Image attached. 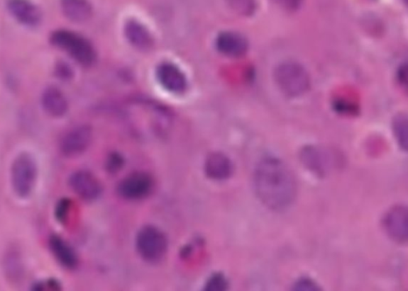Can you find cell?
I'll return each mask as SVG.
<instances>
[{"label":"cell","mask_w":408,"mask_h":291,"mask_svg":"<svg viewBox=\"0 0 408 291\" xmlns=\"http://www.w3.org/2000/svg\"><path fill=\"white\" fill-rule=\"evenodd\" d=\"M38 178L35 159L27 152L17 155L11 166L12 190L19 198H28L35 190Z\"/></svg>","instance_id":"7a4b0ae2"},{"label":"cell","mask_w":408,"mask_h":291,"mask_svg":"<svg viewBox=\"0 0 408 291\" xmlns=\"http://www.w3.org/2000/svg\"><path fill=\"white\" fill-rule=\"evenodd\" d=\"M2 266L6 279L12 283L21 281L24 275V267L22 256L18 249L11 247L6 251Z\"/></svg>","instance_id":"e0dca14e"},{"label":"cell","mask_w":408,"mask_h":291,"mask_svg":"<svg viewBox=\"0 0 408 291\" xmlns=\"http://www.w3.org/2000/svg\"><path fill=\"white\" fill-rule=\"evenodd\" d=\"M92 140V129L80 125L71 129L60 142V151L64 156L73 158L85 152Z\"/></svg>","instance_id":"ba28073f"},{"label":"cell","mask_w":408,"mask_h":291,"mask_svg":"<svg viewBox=\"0 0 408 291\" xmlns=\"http://www.w3.org/2000/svg\"><path fill=\"white\" fill-rule=\"evenodd\" d=\"M407 70L406 64H404L403 67H401L400 70L399 71V79L400 80L401 83L403 85L407 86Z\"/></svg>","instance_id":"f1b7e54d"},{"label":"cell","mask_w":408,"mask_h":291,"mask_svg":"<svg viewBox=\"0 0 408 291\" xmlns=\"http://www.w3.org/2000/svg\"><path fill=\"white\" fill-rule=\"evenodd\" d=\"M300 159L309 171L321 178L326 176L338 161L335 152L328 148L317 146L304 147L300 153Z\"/></svg>","instance_id":"8992f818"},{"label":"cell","mask_w":408,"mask_h":291,"mask_svg":"<svg viewBox=\"0 0 408 291\" xmlns=\"http://www.w3.org/2000/svg\"><path fill=\"white\" fill-rule=\"evenodd\" d=\"M49 249L55 260L69 270L75 269L79 265V258L75 251L61 236L52 235L49 238Z\"/></svg>","instance_id":"5bb4252c"},{"label":"cell","mask_w":408,"mask_h":291,"mask_svg":"<svg viewBox=\"0 0 408 291\" xmlns=\"http://www.w3.org/2000/svg\"><path fill=\"white\" fill-rule=\"evenodd\" d=\"M228 3L231 9L241 16L253 15L256 10V0H228Z\"/></svg>","instance_id":"44dd1931"},{"label":"cell","mask_w":408,"mask_h":291,"mask_svg":"<svg viewBox=\"0 0 408 291\" xmlns=\"http://www.w3.org/2000/svg\"><path fill=\"white\" fill-rule=\"evenodd\" d=\"M253 181L258 198L270 210L282 212L294 204L297 194V180L293 171L281 159L268 156L259 161Z\"/></svg>","instance_id":"6da1fadb"},{"label":"cell","mask_w":408,"mask_h":291,"mask_svg":"<svg viewBox=\"0 0 408 291\" xmlns=\"http://www.w3.org/2000/svg\"><path fill=\"white\" fill-rule=\"evenodd\" d=\"M8 6L11 14L28 27H35L41 22L40 10L30 0H9Z\"/></svg>","instance_id":"7c38bea8"},{"label":"cell","mask_w":408,"mask_h":291,"mask_svg":"<svg viewBox=\"0 0 408 291\" xmlns=\"http://www.w3.org/2000/svg\"><path fill=\"white\" fill-rule=\"evenodd\" d=\"M124 164V160L118 154H113L108 158L106 168L109 172L116 173L120 171Z\"/></svg>","instance_id":"484cf974"},{"label":"cell","mask_w":408,"mask_h":291,"mask_svg":"<svg viewBox=\"0 0 408 291\" xmlns=\"http://www.w3.org/2000/svg\"><path fill=\"white\" fill-rule=\"evenodd\" d=\"M275 81L281 91L290 97L305 94L310 86V77L305 67L292 61L282 62L277 67Z\"/></svg>","instance_id":"3957f363"},{"label":"cell","mask_w":408,"mask_h":291,"mask_svg":"<svg viewBox=\"0 0 408 291\" xmlns=\"http://www.w3.org/2000/svg\"><path fill=\"white\" fill-rule=\"evenodd\" d=\"M293 290L297 291H319L321 288L315 281L307 277L300 278L293 286Z\"/></svg>","instance_id":"cb8c5ba5"},{"label":"cell","mask_w":408,"mask_h":291,"mask_svg":"<svg viewBox=\"0 0 408 291\" xmlns=\"http://www.w3.org/2000/svg\"><path fill=\"white\" fill-rule=\"evenodd\" d=\"M407 208L404 205L394 206L386 213L383 227L388 236L394 242L404 244L407 242Z\"/></svg>","instance_id":"9c48e42d"},{"label":"cell","mask_w":408,"mask_h":291,"mask_svg":"<svg viewBox=\"0 0 408 291\" xmlns=\"http://www.w3.org/2000/svg\"><path fill=\"white\" fill-rule=\"evenodd\" d=\"M31 290L35 291L60 290H61V284L56 280L50 279L45 282L35 283Z\"/></svg>","instance_id":"d4e9b609"},{"label":"cell","mask_w":408,"mask_h":291,"mask_svg":"<svg viewBox=\"0 0 408 291\" xmlns=\"http://www.w3.org/2000/svg\"><path fill=\"white\" fill-rule=\"evenodd\" d=\"M125 35L128 41L138 49L145 50L153 46V40L150 32L139 22L135 21L127 22Z\"/></svg>","instance_id":"ac0fdd59"},{"label":"cell","mask_w":408,"mask_h":291,"mask_svg":"<svg viewBox=\"0 0 408 291\" xmlns=\"http://www.w3.org/2000/svg\"><path fill=\"white\" fill-rule=\"evenodd\" d=\"M153 184L150 174L143 172L133 173L121 181L118 193L124 199L137 200L150 195Z\"/></svg>","instance_id":"52a82bcc"},{"label":"cell","mask_w":408,"mask_h":291,"mask_svg":"<svg viewBox=\"0 0 408 291\" xmlns=\"http://www.w3.org/2000/svg\"><path fill=\"white\" fill-rule=\"evenodd\" d=\"M157 76L160 85L168 92L180 94L187 89L186 76L176 64L170 62L162 63L158 68Z\"/></svg>","instance_id":"8fae6325"},{"label":"cell","mask_w":408,"mask_h":291,"mask_svg":"<svg viewBox=\"0 0 408 291\" xmlns=\"http://www.w3.org/2000/svg\"><path fill=\"white\" fill-rule=\"evenodd\" d=\"M248 47L246 38L236 32H223L216 40V47L220 53L230 57L243 56L247 53Z\"/></svg>","instance_id":"4fadbf2b"},{"label":"cell","mask_w":408,"mask_h":291,"mask_svg":"<svg viewBox=\"0 0 408 291\" xmlns=\"http://www.w3.org/2000/svg\"><path fill=\"white\" fill-rule=\"evenodd\" d=\"M61 6L65 16L73 22H86L92 16V6L88 0H61Z\"/></svg>","instance_id":"d6986e66"},{"label":"cell","mask_w":408,"mask_h":291,"mask_svg":"<svg viewBox=\"0 0 408 291\" xmlns=\"http://www.w3.org/2000/svg\"><path fill=\"white\" fill-rule=\"evenodd\" d=\"M392 130L399 146L406 152L408 144L407 115L400 113L395 116Z\"/></svg>","instance_id":"ffe728a7"},{"label":"cell","mask_w":408,"mask_h":291,"mask_svg":"<svg viewBox=\"0 0 408 291\" xmlns=\"http://www.w3.org/2000/svg\"><path fill=\"white\" fill-rule=\"evenodd\" d=\"M136 245L140 256L150 263L160 261L167 249V242L163 232L150 225L138 232Z\"/></svg>","instance_id":"5b68a950"},{"label":"cell","mask_w":408,"mask_h":291,"mask_svg":"<svg viewBox=\"0 0 408 291\" xmlns=\"http://www.w3.org/2000/svg\"><path fill=\"white\" fill-rule=\"evenodd\" d=\"M69 186L77 196L88 202L98 198L102 191L99 181L87 171H77L71 174Z\"/></svg>","instance_id":"30bf717a"},{"label":"cell","mask_w":408,"mask_h":291,"mask_svg":"<svg viewBox=\"0 0 408 291\" xmlns=\"http://www.w3.org/2000/svg\"><path fill=\"white\" fill-rule=\"evenodd\" d=\"M56 74L58 77H60V79L66 80L70 79L72 71H71L68 64L62 62L57 64L56 67Z\"/></svg>","instance_id":"83f0119b"},{"label":"cell","mask_w":408,"mask_h":291,"mask_svg":"<svg viewBox=\"0 0 408 291\" xmlns=\"http://www.w3.org/2000/svg\"><path fill=\"white\" fill-rule=\"evenodd\" d=\"M71 208V202L68 198H62L56 204L55 217L57 222L65 224L69 217Z\"/></svg>","instance_id":"7402d4cb"},{"label":"cell","mask_w":408,"mask_h":291,"mask_svg":"<svg viewBox=\"0 0 408 291\" xmlns=\"http://www.w3.org/2000/svg\"><path fill=\"white\" fill-rule=\"evenodd\" d=\"M51 43L72 57L82 66H92L96 60V52L85 38L66 30L54 32L50 37Z\"/></svg>","instance_id":"277c9868"},{"label":"cell","mask_w":408,"mask_h":291,"mask_svg":"<svg viewBox=\"0 0 408 291\" xmlns=\"http://www.w3.org/2000/svg\"><path fill=\"white\" fill-rule=\"evenodd\" d=\"M280 8L287 11H294L300 8L303 0H273Z\"/></svg>","instance_id":"4316f807"},{"label":"cell","mask_w":408,"mask_h":291,"mask_svg":"<svg viewBox=\"0 0 408 291\" xmlns=\"http://www.w3.org/2000/svg\"><path fill=\"white\" fill-rule=\"evenodd\" d=\"M42 105L44 111L52 118H60L68 111V102L60 89L49 87L43 93Z\"/></svg>","instance_id":"9a60e30c"},{"label":"cell","mask_w":408,"mask_h":291,"mask_svg":"<svg viewBox=\"0 0 408 291\" xmlns=\"http://www.w3.org/2000/svg\"><path fill=\"white\" fill-rule=\"evenodd\" d=\"M206 176L214 180H225L231 176L233 164L231 159L222 153H213L205 161Z\"/></svg>","instance_id":"2e32d148"},{"label":"cell","mask_w":408,"mask_h":291,"mask_svg":"<svg viewBox=\"0 0 408 291\" xmlns=\"http://www.w3.org/2000/svg\"><path fill=\"white\" fill-rule=\"evenodd\" d=\"M228 287V280L222 274H215L206 281L205 290L207 291H224Z\"/></svg>","instance_id":"603a6c76"}]
</instances>
